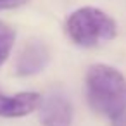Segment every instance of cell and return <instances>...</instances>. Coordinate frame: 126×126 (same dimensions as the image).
Instances as JSON below:
<instances>
[{
    "mask_svg": "<svg viewBox=\"0 0 126 126\" xmlns=\"http://www.w3.org/2000/svg\"><path fill=\"white\" fill-rule=\"evenodd\" d=\"M28 0H0V9H12V7H19L23 4H26Z\"/></svg>",
    "mask_w": 126,
    "mask_h": 126,
    "instance_id": "cell-7",
    "label": "cell"
},
{
    "mask_svg": "<svg viewBox=\"0 0 126 126\" xmlns=\"http://www.w3.org/2000/svg\"><path fill=\"white\" fill-rule=\"evenodd\" d=\"M74 116L69 97L61 90H52L42 97L40 121L43 126H71Z\"/></svg>",
    "mask_w": 126,
    "mask_h": 126,
    "instance_id": "cell-3",
    "label": "cell"
},
{
    "mask_svg": "<svg viewBox=\"0 0 126 126\" xmlns=\"http://www.w3.org/2000/svg\"><path fill=\"white\" fill-rule=\"evenodd\" d=\"M14 40H16V31L4 21H0V66L7 61L14 45Z\"/></svg>",
    "mask_w": 126,
    "mask_h": 126,
    "instance_id": "cell-6",
    "label": "cell"
},
{
    "mask_svg": "<svg viewBox=\"0 0 126 126\" xmlns=\"http://www.w3.org/2000/svg\"><path fill=\"white\" fill-rule=\"evenodd\" d=\"M42 97L36 92H21L5 95L0 92V117H23L40 109Z\"/></svg>",
    "mask_w": 126,
    "mask_h": 126,
    "instance_id": "cell-5",
    "label": "cell"
},
{
    "mask_svg": "<svg viewBox=\"0 0 126 126\" xmlns=\"http://www.w3.org/2000/svg\"><path fill=\"white\" fill-rule=\"evenodd\" d=\"M114 126H126V116L117 119V121H114Z\"/></svg>",
    "mask_w": 126,
    "mask_h": 126,
    "instance_id": "cell-8",
    "label": "cell"
},
{
    "mask_svg": "<svg viewBox=\"0 0 126 126\" xmlns=\"http://www.w3.org/2000/svg\"><path fill=\"white\" fill-rule=\"evenodd\" d=\"M66 33L79 47H98L110 42L117 33L116 21L97 7H79L66 19Z\"/></svg>",
    "mask_w": 126,
    "mask_h": 126,
    "instance_id": "cell-2",
    "label": "cell"
},
{
    "mask_svg": "<svg viewBox=\"0 0 126 126\" xmlns=\"http://www.w3.org/2000/svg\"><path fill=\"white\" fill-rule=\"evenodd\" d=\"M48 61H50V50L45 45V42L30 40L21 48V52L16 59V64H14V71L21 78L35 76L47 67Z\"/></svg>",
    "mask_w": 126,
    "mask_h": 126,
    "instance_id": "cell-4",
    "label": "cell"
},
{
    "mask_svg": "<svg viewBox=\"0 0 126 126\" xmlns=\"http://www.w3.org/2000/svg\"><path fill=\"white\" fill-rule=\"evenodd\" d=\"M86 97L95 112L112 121L126 116V78L112 66L93 64L86 71Z\"/></svg>",
    "mask_w": 126,
    "mask_h": 126,
    "instance_id": "cell-1",
    "label": "cell"
}]
</instances>
